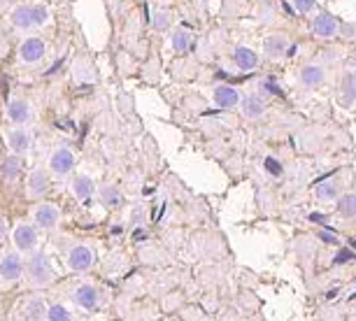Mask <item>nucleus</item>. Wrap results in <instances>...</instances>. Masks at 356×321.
<instances>
[{"mask_svg":"<svg viewBox=\"0 0 356 321\" xmlns=\"http://www.w3.org/2000/svg\"><path fill=\"white\" fill-rule=\"evenodd\" d=\"M56 279H58L56 265H54L51 256L42 247L24 258V282L29 284L31 289H35V291L47 289V286H51Z\"/></svg>","mask_w":356,"mask_h":321,"instance_id":"nucleus-1","label":"nucleus"},{"mask_svg":"<svg viewBox=\"0 0 356 321\" xmlns=\"http://www.w3.org/2000/svg\"><path fill=\"white\" fill-rule=\"evenodd\" d=\"M49 19H51L49 10L42 3H17L10 10V24L19 33H26V35L44 28L49 24Z\"/></svg>","mask_w":356,"mask_h":321,"instance_id":"nucleus-2","label":"nucleus"},{"mask_svg":"<svg viewBox=\"0 0 356 321\" xmlns=\"http://www.w3.org/2000/svg\"><path fill=\"white\" fill-rule=\"evenodd\" d=\"M29 217H31V224L35 226L40 233H51L61 226V219H63V210L58 203L54 200H35L29 210Z\"/></svg>","mask_w":356,"mask_h":321,"instance_id":"nucleus-3","label":"nucleus"},{"mask_svg":"<svg viewBox=\"0 0 356 321\" xmlns=\"http://www.w3.org/2000/svg\"><path fill=\"white\" fill-rule=\"evenodd\" d=\"M77 165V154L70 145H56L49 151L47 158V170H49L51 179H65Z\"/></svg>","mask_w":356,"mask_h":321,"instance_id":"nucleus-4","label":"nucleus"},{"mask_svg":"<svg viewBox=\"0 0 356 321\" xmlns=\"http://www.w3.org/2000/svg\"><path fill=\"white\" fill-rule=\"evenodd\" d=\"M10 242L19 254L29 256V254L40 249V231L31 222H26V219H19L10 229Z\"/></svg>","mask_w":356,"mask_h":321,"instance_id":"nucleus-5","label":"nucleus"},{"mask_svg":"<svg viewBox=\"0 0 356 321\" xmlns=\"http://www.w3.org/2000/svg\"><path fill=\"white\" fill-rule=\"evenodd\" d=\"M70 300H72V305L82 312H98V310H103V305H105L103 291L93 282L75 284V289L70 291Z\"/></svg>","mask_w":356,"mask_h":321,"instance_id":"nucleus-6","label":"nucleus"},{"mask_svg":"<svg viewBox=\"0 0 356 321\" xmlns=\"http://www.w3.org/2000/svg\"><path fill=\"white\" fill-rule=\"evenodd\" d=\"M24 254H19L15 247L0 249V282L8 286H17L24 282Z\"/></svg>","mask_w":356,"mask_h":321,"instance_id":"nucleus-7","label":"nucleus"},{"mask_svg":"<svg viewBox=\"0 0 356 321\" xmlns=\"http://www.w3.org/2000/svg\"><path fill=\"white\" fill-rule=\"evenodd\" d=\"M49 42L40 35H24L17 47V61L19 65H38L47 56Z\"/></svg>","mask_w":356,"mask_h":321,"instance_id":"nucleus-8","label":"nucleus"},{"mask_svg":"<svg viewBox=\"0 0 356 321\" xmlns=\"http://www.w3.org/2000/svg\"><path fill=\"white\" fill-rule=\"evenodd\" d=\"M51 189V175L49 170L42 168V165H35V168L29 170V175L24 177V193L29 200H42L47 198V193Z\"/></svg>","mask_w":356,"mask_h":321,"instance_id":"nucleus-9","label":"nucleus"},{"mask_svg":"<svg viewBox=\"0 0 356 321\" xmlns=\"http://www.w3.org/2000/svg\"><path fill=\"white\" fill-rule=\"evenodd\" d=\"M35 119L33 103L24 96H10L5 103V122L10 126H31Z\"/></svg>","mask_w":356,"mask_h":321,"instance_id":"nucleus-10","label":"nucleus"},{"mask_svg":"<svg viewBox=\"0 0 356 321\" xmlns=\"http://www.w3.org/2000/svg\"><path fill=\"white\" fill-rule=\"evenodd\" d=\"M65 265L70 272H89L96 265V249L86 242H75L65 254Z\"/></svg>","mask_w":356,"mask_h":321,"instance_id":"nucleus-11","label":"nucleus"},{"mask_svg":"<svg viewBox=\"0 0 356 321\" xmlns=\"http://www.w3.org/2000/svg\"><path fill=\"white\" fill-rule=\"evenodd\" d=\"M3 140H5V147L17 154V156H26L31 149H33V133H31V126H8L3 133Z\"/></svg>","mask_w":356,"mask_h":321,"instance_id":"nucleus-12","label":"nucleus"},{"mask_svg":"<svg viewBox=\"0 0 356 321\" xmlns=\"http://www.w3.org/2000/svg\"><path fill=\"white\" fill-rule=\"evenodd\" d=\"M261 47H264V56L268 61H282L291 51V38L286 33H268Z\"/></svg>","mask_w":356,"mask_h":321,"instance_id":"nucleus-13","label":"nucleus"},{"mask_svg":"<svg viewBox=\"0 0 356 321\" xmlns=\"http://www.w3.org/2000/svg\"><path fill=\"white\" fill-rule=\"evenodd\" d=\"M96 189H98V184L89 172H75V175L70 177L68 191L77 203H89V200L96 196Z\"/></svg>","mask_w":356,"mask_h":321,"instance_id":"nucleus-14","label":"nucleus"},{"mask_svg":"<svg viewBox=\"0 0 356 321\" xmlns=\"http://www.w3.org/2000/svg\"><path fill=\"white\" fill-rule=\"evenodd\" d=\"M310 26H312V35L319 40H333L340 35V22L331 12H317Z\"/></svg>","mask_w":356,"mask_h":321,"instance_id":"nucleus-15","label":"nucleus"},{"mask_svg":"<svg viewBox=\"0 0 356 321\" xmlns=\"http://www.w3.org/2000/svg\"><path fill=\"white\" fill-rule=\"evenodd\" d=\"M240 98L243 93L231 84H219L212 89V105L221 107V110H235L240 105Z\"/></svg>","mask_w":356,"mask_h":321,"instance_id":"nucleus-16","label":"nucleus"},{"mask_svg":"<svg viewBox=\"0 0 356 321\" xmlns=\"http://www.w3.org/2000/svg\"><path fill=\"white\" fill-rule=\"evenodd\" d=\"M231 58H233V65L240 72H254V70L259 68V63H261L259 54L254 51L252 47H245V44L235 47L233 54H231Z\"/></svg>","mask_w":356,"mask_h":321,"instance_id":"nucleus-17","label":"nucleus"},{"mask_svg":"<svg viewBox=\"0 0 356 321\" xmlns=\"http://www.w3.org/2000/svg\"><path fill=\"white\" fill-rule=\"evenodd\" d=\"M44 312H47V300L35 293V296L22 300V307H19V319H22V321H44Z\"/></svg>","mask_w":356,"mask_h":321,"instance_id":"nucleus-18","label":"nucleus"},{"mask_svg":"<svg viewBox=\"0 0 356 321\" xmlns=\"http://www.w3.org/2000/svg\"><path fill=\"white\" fill-rule=\"evenodd\" d=\"M240 112H243V117L245 119H250V122H257V119H261L266 115V110H268V105H266V100L257 96V93H250V96H243L240 98Z\"/></svg>","mask_w":356,"mask_h":321,"instance_id":"nucleus-19","label":"nucleus"},{"mask_svg":"<svg viewBox=\"0 0 356 321\" xmlns=\"http://www.w3.org/2000/svg\"><path fill=\"white\" fill-rule=\"evenodd\" d=\"M0 177L5 184H17L24 177V156L17 154H8V158L3 160V168H0Z\"/></svg>","mask_w":356,"mask_h":321,"instance_id":"nucleus-20","label":"nucleus"},{"mask_svg":"<svg viewBox=\"0 0 356 321\" xmlns=\"http://www.w3.org/2000/svg\"><path fill=\"white\" fill-rule=\"evenodd\" d=\"M324 79H326V70L319 63H307L298 70V84L303 89H317V86L324 84Z\"/></svg>","mask_w":356,"mask_h":321,"instance_id":"nucleus-21","label":"nucleus"},{"mask_svg":"<svg viewBox=\"0 0 356 321\" xmlns=\"http://www.w3.org/2000/svg\"><path fill=\"white\" fill-rule=\"evenodd\" d=\"M338 105L349 110L356 105V72H345L338 86Z\"/></svg>","mask_w":356,"mask_h":321,"instance_id":"nucleus-22","label":"nucleus"},{"mask_svg":"<svg viewBox=\"0 0 356 321\" xmlns=\"http://www.w3.org/2000/svg\"><path fill=\"white\" fill-rule=\"evenodd\" d=\"M100 203H103V207H107V210H119V207L124 205V193L122 189H119L117 184H100V189H96Z\"/></svg>","mask_w":356,"mask_h":321,"instance_id":"nucleus-23","label":"nucleus"},{"mask_svg":"<svg viewBox=\"0 0 356 321\" xmlns=\"http://www.w3.org/2000/svg\"><path fill=\"white\" fill-rule=\"evenodd\" d=\"M193 44V33L184 26H175L170 31V49L175 54H186Z\"/></svg>","mask_w":356,"mask_h":321,"instance_id":"nucleus-24","label":"nucleus"},{"mask_svg":"<svg viewBox=\"0 0 356 321\" xmlns=\"http://www.w3.org/2000/svg\"><path fill=\"white\" fill-rule=\"evenodd\" d=\"M44 321H75V314L65 303H47V312H44Z\"/></svg>","mask_w":356,"mask_h":321,"instance_id":"nucleus-25","label":"nucleus"},{"mask_svg":"<svg viewBox=\"0 0 356 321\" xmlns=\"http://www.w3.org/2000/svg\"><path fill=\"white\" fill-rule=\"evenodd\" d=\"M314 196H317L319 200H324V203H331V200L340 198V189H338V184H335L333 179H326V182L314 186Z\"/></svg>","mask_w":356,"mask_h":321,"instance_id":"nucleus-26","label":"nucleus"},{"mask_svg":"<svg viewBox=\"0 0 356 321\" xmlns=\"http://www.w3.org/2000/svg\"><path fill=\"white\" fill-rule=\"evenodd\" d=\"M338 214L342 219H356V193H342L338 198Z\"/></svg>","mask_w":356,"mask_h":321,"instance_id":"nucleus-27","label":"nucleus"},{"mask_svg":"<svg viewBox=\"0 0 356 321\" xmlns=\"http://www.w3.org/2000/svg\"><path fill=\"white\" fill-rule=\"evenodd\" d=\"M152 26L156 31H168L170 28V12H165V10H156L154 12V17H152Z\"/></svg>","mask_w":356,"mask_h":321,"instance_id":"nucleus-28","label":"nucleus"},{"mask_svg":"<svg viewBox=\"0 0 356 321\" xmlns=\"http://www.w3.org/2000/svg\"><path fill=\"white\" fill-rule=\"evenodd\" d=\"M291 5L298 15H310V12L317 10V0H291Z\"/></svg>","mask_w":356,"mask_h":321,"instance_id":"nucleus-29","label":"nucleus"},{"mask_svg":"<svg viewBox=\"0 0 356 321\" xmlns=\"http://www.w3.org/2000/svg\"><path fill=\"white\" fill-rule=\"evenodd\" d=\"M3 238H8V222L0 217V240H3Z\"/></svg>","mask_w":356,"mask_h":321,"instance_id":"nucleus-30","label":"nucleus"},{"mask_svg":"<svg viewBox=\"0 0 356 321\" xmlns=\"http://www.w3.org/2000/svg\"><path fill=\"white\" fill-rule=\"evenodd\" d=\"M19 0H0V5H17Z\"/></svg>","mask_w":356,"mask_h":321,"instance_id":"nucleus-31","label":"nucleus"}]
</instances>
